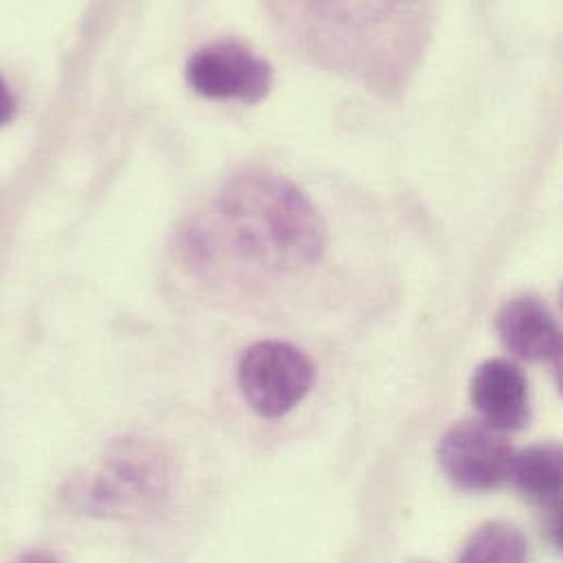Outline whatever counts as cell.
<instances>
[{"instance_id": "obj_1", "label": "cell", "mask_w": 563, "mask_h": 563, "mask_svg": "<svg viewBox=\"0 0 563 563\" xmlns=\"http://www.w3.org/2000/svg\"><path fill=\"white\" fill-rule=\"evenodd\" d=\"M222 218L238 251L260 268L296 273L320 262L324 222L313 202L271 172L238 176L220 198Z\"/></svg>"}, {"instance_id": "obj_2", "label": "cell", "mask_w": 563, "mask_h": 563, "mask_svg": "<svg viewBox=\"0 0 563 563\" xmlns=\"http://www.w3.org/2000/svg\"><path fill=\"white\" fill-rule=\"evenodd\" d=\"M169 494V467L163 452L145 439H119L92 472L70 487L81 514L103 520H132L154 514Z\"/></svg>"}, {"instance_id": "obj_3", "label": "cell", "mask_w": 563, "mask_h": 563, "mask_svg": "<svg viewBox=\"0 0 563 563\" xmlns=\"http://www.w3.org/2000/svg\"><path fill=\"white\" fill-rule=\"evenodd\" d=\"M238 379L244 399L257 415L279 419L307 397L316 379V366L298 346L264 340L244 351Z\"/></svg>"}, {"instance_id": "obj_4", "label": "cell", "mask_w": 563, "mask_h": 563, "mask_svg": "<svg viewBox=\"0 0 563 563\" xmlns=\"http://www.w3.org/2000/svg\"><path fill=\"white\" fill-rule=\"evenodd\" d=\"M514 461V445L481 419L454 423L439 443L441 470L465 492H492L511 483Z\"/></svg>"}, {"instance_id": "obj_5", "label": "cell", "mask_w": 563, "mask_h": 563, "mask_svg": "<svg viewBox=\"0 0 563 563\" xmlns=\"http://www.w3.org/2000/svg\"><path fill=\"white\" fill-rule=\"evenodd\" d=\"M189 86L207 99L264 101L275 84L268 59L235 40H220L196 51L187 62Z\"/></svg>"}, {"instance_id": "obj_6", "label": "cell", "mask_w": 563, "mask_h": 563, "mask_svg": "<svg viewBox=\"0 0 563 563\" xmlns=\"http://www.w3.org/2000/svg\"><path fill=\"white\" fill-rule=\"evenodd\" d=\"M470 397L481 421L498 432L525 430L531 421V390L522 368L509 360L483 362L470 382Z\"/></svg>"}, {"instance_id": "obj_7", "label": "cell", "mask_w": 563, "mask_h": 563, "mask_svg": "<svg viewBox=\"0 0 563 563\" xmlns=\"http://www.w3.org/2000/svg\"><path fill=\"white\" fill-rule=\"evenodd\" d=\"M503 344L527 362H560L562 329L551 307L536 296L507 300L496 318Z\"/></svg>"}, {"instance_id": "obj_8", "label": "cell", "mask_w": 563, "mask_h": 563, "mask_svg": "<svg viewBox=\"0 0 563 563\" xmlns=\"http://www.w3.org/2000/svg\"><path fill=\"white\" fill-rule=\"evenodd\" d=\"M511 483L525 498L551 514V531L555 533V542L560 544L562 448L558 443H540L516 454Z\"/></svg>"}, {"instance_id": "obj_9", "label": "cell", "mask_w": 563, "mask_h": 563, "mask_svg": "<svg viewBox=\"0 0 563 563\" xmlns=\"http://www.w3.org/2000/svg\"><path fill=\"white\" fill-rule=\"evenodd\" d=\"M459 563H529V542L520 529L489 522L470 538Z\"/></svg>"}, {"instance_id": "obj_10", "label": "cell", "mask_w": 563, "mask_h": 563, "mask_svg": "<svg viewBox=\"0 0 563 563\" xmlns=\"http://www.w3.org/2000/svg\"><path fill=\"white\" fill-rule=\"evenodd\" d=\"M13 110H15L13 95L7 86V81L0 77V125H4L13 117Z\"/></svg>"}, {"instance_id": "obj_11", "label": "cell", "mask_w": 563, "mask_h": 563, "mask_svg": "<svg viewBox=\"0 0 563 563\" xmlns=\"http://www.w3.org/2000/svg\"><path fill=\"white\" fill-rule=\"evenodd\" d=\"M18 563H59L53 555H48V553H26V555H22Z\"/></svg>"}]
</instances>
